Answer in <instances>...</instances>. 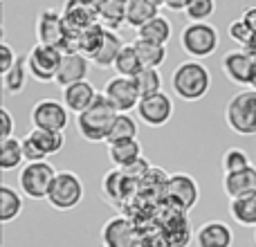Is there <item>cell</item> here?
Listing matches in <instances>:
<instances>
[{"label":"cell","mask_w":256,"mask_h":247,"mask_svg":"<svg viewBox=\"0 0 256 247\" xmlns=\"http://www.w3.org/2000/svg\"><path fill=\"white\" fill-rule=\"evenodd\" d=\"M209 88H212V72L204 63L196 61V58H186L176 66L171 74V90L180 102H200L207 97Z\"/></svg>","instance_id":"cell-1"},{"label":"cell","mask_w":256,"mask_h":247,"mask_svg":"<svg viewBox=\"0 0 256 247\" xmlns=\"http://www.w3.org/2000/svg\"><path fill=\"white\" fill-rule=\"evenodd\" d=\"M117 115H120L117 108L108 102L106 94L99 92L92 106H88L84 112L76 115V130L90 144H102V142L106 144V137L110 132Z\"/></svg>","instance_id":"cell-2"},{"label":"cell","mask_w":256,"mask_h":247,"mask_svg":"<svg viewBox=\"0 0 256 247\" xmlns=\"http://www.w3.org/2000/svg\"><path fill=\"white\" fill-rule=\"evenodd\" d=\"M34 32H36V40L43 45H52V48H61L63 52H74V38L76 34L70 32L66 18L61 12L56 9H43L36 16L34 22Z\"/></svg>","instance_id":"cell-3"},{"label":"cell","mask_w":256,"mask_h":247,"mask_svg":"<svg viewBox=\"0 0 256 247\" xmlns=\"http://www.w3.org/2000/svg\"><path fill=\"white\" fill-rule=\"evenodd\" d=\"M225 124L236 135H256V88L236 92L225 106Z\"/></svg>","instance_id":"cell-4"},{"label":"cell","mask_w":256,"mask_h":247,"mask_svg":"<svg viewBox=\"0 0 256 247\" xmlns=\"http://www.w3.org/2000/svg\"><path fill=\"white\" fill-rule=\"evenodd\" d=\"M220 45V36L218 30L209 20L204 22H186L180 32V48L189 58L202 61V58L212 56Z\"/></svg>","instance_id":"cell-5"},{"label":"cell","mask_w":256,"mask_h":247,"mask_svg":"<svg viewBox=\"0 0 256 247\" xmlns=\"http://www.w3.org/2000/svg\"><path fill=\"white\" fill-rule=\"evenodd\" d=\"M84 182L74 171H58L48 191V204L56 212H72L84 200Z\"/></svg>","instance_id":"cell-6"},{"label":"cell","mask_w":256,"mask_h":247,"mask_svg":"<svg viewBox=\"0 0 256 247\" xmlns=\"http://www.w3.org/2000/svg\"><path fill=\"white\" fill-rule=\"evenodd\" d=\"M56 173L58 171L48 162V160H40V162H25V166L20 168V176H18L20 194L30 200H45L54 178H56Z\"/></svg>","instance_id":"cell-7"},{"label":"cell","mask_w":256,"mask_h":247,"mask_svg":"<svg viewBox=\"0 0 256 247\" xmlns=\"http://www.w3.org/2000/svg\"><path fill=\"white\" fill-rule=\"evenodd\" d=\"M164 200L171 204L176 212L189 214L200 200V186L194 176L189 173H171L164 184Z\"/></svg>","instance_id":"cell-8"},{"label":"cell","mask_w":256,"mask_h":247,"mask_svg":"<svg viewBox=\"0 0 256 247\" xmlns=\"http://www.w3.org/2000/svg\"><path fill=\"white\" fill-rule=\"evenodd\" d=\"M63 50L61 48H52V45H43L36 43L34 48L27 52V70L30 76L38 84H52L56 79L58 66L63 61Z\"/></svg>","instance_id":"cell-9"},{"label":"cell","mask_w":256,"mask_h":247,"mask_svg":"<svg viewBox=\"0 0 256 247\" xmlns=\"http://www.w3.org/2000/svg\"><path fill=\"white\" fill-rule=\"evenodd\" d=\"M30 122H32V128L63 132L70 126V110L58 99H40V102H36L32 106Z\"/></svg>","instance_id":"cell-10"},{"label":"cell","mask_w":256,"mask_h":247,"mask_svg":"<svg viewBox=\"0 0 256 247\" xmlns=\"http://www.w3.org/2000/svg\"><path fill=\"white\" fill-rule=\"evenodd\" d=\"M135 112L140 122H144L148 128H162L173 120L176 106H173L171 94L162 90V92L150 94V97H142Z\"/></svg>","instance_id":"cell-11"},{"label":"cell","mask_w":256,"mask_h":247,"mask_svg":"<svg viewBox=\"0 0 256 247\" xmlns=\"http://www.w3.org/2000/svg\"><path fill=\"white\" fill-rule=\"evenodd\" d=\"M102 92L106 94L108 102L117 108V112L137 110V104H140V99H142L135 79H128V76H120V74L108 79Z\"/></svg>","instance_id":"cell-12"},{"label":"cell","mask_w":256,"mask_h":247,"mask_svg":"<svg viewBox=\"0 0 256 247\" xmlns=\"http://www.w3.org/2000/svg\"><path fill=\"white\" fill-rule=\"evenodd\" d=\"M222 74L236 86H252L256 72V58L245 50H232L220 61Z\"/></svg>","instance_id":"cell-13"},{"label":"cell","mask_w":256,"mask_h":247,"mask_svg":"<svg viewBox=\"0 0 256 247\" xmlns=\"http://www.w3.org/2000/svg\"><path fill=\"white\" fill-rule=\"evenodd\" d=\"M102 245L104 247H135L137 230L126 216H112L102 227Z\"/></svg>","instance_id":"cell-14"},{"label":"cell","mask_w":256,"mask_h":247,"mask_svg":"<svg viewBox=\"0 0 256 247\" xmlns=\"http://www.w3.org/2000/svg\"><path fill=\"white\" fill-rule=\"evenodd\" d=\"M90 68H92V61H90L86 54H81V52H66V54H63L61 66H58V72H56L54 84H56L58 88H66V86L86 81V79H88Z\"/></svg>","instance_id":"cell-15"},{"label":"cell","mask_w":256,"mask_h":247,"mask_svg":"<svg viewBox=\"0 0 256 247\" xmlns=\"http://www.w3.org/2000/svg\"><path fill=\"white\" fill-rule=\"evenodd\" d=\"M61 14L66 18L70 32H74V34H79V32L88 30V27L99 22V9H94L86 0H66Z\"/></svg>","instance_id":"cell-16"},{"label":"cell","mask_w":256,"mask_h":247,"mask_svg":"<svg viewBox=\"0 0 256 247\" xmlns=\"http://www.w3.org/2000/svg\"><path fill=\"white\" fill-rule=\"evenodd\" d=\"M196 245L198 247H232L234 245V230L225 220H207L196 230Z\"/></svg>","instance_id":"cell-17"},{"label":"cell","mask_w":256,"mask_h":247,"mask_svg":"<svg viewBox=\"0 0 256 247\" xmlns=\"http://www.w3.org/2000/svg\"><path fill=\"white\" fill-rule=\"evenodd\" d=\"M97 94H99V90L86 79V81H79V84H72V86L61 88V102L66 104L70 112L79 115V112H84L88 106H92Z\"/></svg>","instance_id":"cell-18"},{"label":"cell","mask_w":256,"mask_h":247,"mask_svg":"<svg viewBox=\"0 0 256 247\" xmlns=\"http://www.w3.org/2000/svg\"><path fill=\"white\" fill-rule=\"evenodd\" d=\"M132 182L135 178H130L124 168H112L104 176V182H102V191H104V198L110 200L112 204H120L126 200V196L132 191Z\"/></svg>","instance_id":"cell-19"},{"label":"cell","mask_w":256,"mask_h":247,"mask_svg":"<svg viewBox=\"0 0 256 247\" xmlns=\"http://www.w3.org/2000/svg\"><path fill=\"white\" fill-rule=\"evenodd\" d=\"M222 191H225V196L230 200L256 191V166L252 164V166L240 168V171L225 173V178H222Z\"/></svg>","instance_id":"cell-20"},{"label":"cell","mask_w":256,"mask_h":247,"mask_svg":"<svg viewBox=\"0 0 256 247\" xmlns=\"http://www.w3.org/2000/svg\"><path fill=\"white\" fill-rule=\"evenodd\" d=\"M155 16H160L158 0H128L126 2V25L135 32Z\"/></svg>","instance_id":"cell-21"},{"label":"cell","mask_w":256,"mask_h":247,"mask_svg":"<svg viewBox=\"0 0 256 247\" xmlns=\"http://www.w3.org/2000/svg\"><path fill=\"white\" fill-rule=\"evenodd\" d=\"M108 158H110L112 166L117 168H130L135 162H140L142 155V144L137 140H126L117 142V144L108 146Z\"/></svg>","instance_id":"cell-22"},{"label":"cell","mask_w":256,"mask_h":247,"mask_svg":"<svg viewBox=\"0 0 256 247\" xmlns=\"http://www.w3.org/2000/svg\"><path fill=\"white\" fill-rule=\"evenodd\" d=\"M27 140L36 146V150L43 155V160H48L50 155L61 153L63 146H66V135H63V132L40 130V128H32L30 135H27Z\"/></svg>","instance_id":"cell-23"},{"label":"cell","mask_w":256,"mask_h":247,"mask_svg":"<svg viewBox=\"0 0 256 247\" xmlns=\"http://www.w3.org/2000/svg\"><path fill=\"white\" fill-rule=\"evenodd\" d=\"M230 216L234 218L236 225L256 230V191L230 200Z\"/></svg>","instance_id":"cell-24"},{"label":"cell","mask_w":256,"mask_h":247,"mask_svg":"<svg viewBox=\"0 0 256 247\" xmlns=\"http://www.w3.org/2000/svg\"><path fill=\"white\" fill-rule=\"evenodd\" d=\"M173 36V25L166 16H155L150 18L146 25H142L137 30V38L142 40H150V43H160V45H166Z\"/></svg>","instance_id":"cell-25"},{"label":"cell","mask_w":256,"mask_h":247,"mask_svg":"<svg viewBox=\"0 0 256 247\" xmlns=\"http://www.w3.org/2000/svg\"><path fill=\"white\" fill-rule=\"evenodd\" d=\"M124 45H126V43L122 40V36L117 34V32L108 30V32H106V38H104L102 48H99V52L94 54L92 58H90V61H92V66H94V68H112Z\"/></svg>","instance_id":"cell-26"},{"label":"cell","mask_w":256,"mask_h":247,"mask_svg":"<svg viewBox=\"0 0 256 247\" xmlns=\"http://www.w3.org/2000/svg\"><path fill=\"white\" fill-rule=\"evenodd\" d=\"M106 32L108 30L102 25V22H97V25L79 32L76 38H74V52H81V54H86L88 58H92L94 54L99 52V48H102L104 38H106Z\"/></svg>","instance_id":"cell-27"},{"label":"cell","mask_w":256,"mask_h":247,"mask_svg":"<svg viewBox=\"0 0 256 247\" xmlns=\"http://www.w3.org/2000/svg\"><path fill=\"white\" fill-rule=\"evenodd\" d=\"M27 79H30V70H27V56H18L16 66L9 72L2 74V92L4 97H16L25 90Z\"/></svg>","instance_id":"cell-28"},{"label":"cell","mask_w":256,"mask_h":247,"mask_svg":"<svg viewBox=\"0 0 256 247\" xmlns=\"http://www.w3.org/2000/svg\"><path fill=\"white\" fill-rule=\"evenodd\" d=\"M22 214V196L9 184H0V222L9 225Z\"/></svg>","instance_id":"cell-29"},{"label":"cell","mask_w":256,"mask_h":247,"mask_svg":"<svg viewBox=\"0 0 256 247\" xmlns=\"http://www.w3.org/2000/svg\"><path fill=\"white\" fill-rule=\"evenodd\" d=\"M137 132H140V126H137L135 117L130 112H120L106 137V146L117 144V142H126V140H137Z\"/></svg>","instance_id":"cell-30"},{"label":"cell","mask_w":256,"mask_h":247,"mask_svg":"<svg viewBox=\"0 0 256 247\" xmlns=\"http://www.w3.org/2000/svg\"><path fill=\"white\" fill-rule=\"evenodd\" d=\"M25 162V153H22V140L18 137H7L0 140V168L4 173L18 168Z\"/></svg>","instance_id":"cell-31"},{"label":"cell","mask_w":256,"mask_h":247,"mask_svg":"<svg viewBox=\"0 0 256 247\" xmlns=\"http://www.w3.org/2000/svg\"><path fill=\"white\" fill-rule=\"evenodd\" d=\"M112 70H115L120 76H128V79H135V76L144 70L142 58H140V54H137L135 45L126 43L124 48H122V52H120V56H117L115 66H112Z\"/></svg>","instance_id":"cell-32"},{"label":"cell","mask_w":256,"mask_h":247,"mask_svg":"<svg viewBox=\"0 0 256 247\" xmlns=\"http://www.w3.org/2000/svg\"><path fill=\"white\" fill-rule=\"evenodd\" d=\"M132 45H135V50H137V54H140L142 66L144 68H162L164 61H166V56H168L166 45L150 43V40H142V38H135Z\"/></svg>","instance_id":"cell-33"},{"label":"cell","mask_w":256,"mask_h":247,"mask_svg":"<svg viewBox=\"0 0 256 247\" xmlns=\"http://www.w3.org/2000/svg\"><path fill=\"white\" fill-rule=\"evenodd\" d=\"M99 22L106 30H112V32H117L122 25H126V2H122V0H108L99 9Z\"/></svg>","instance_id":"cell-34"},{"label":"cell","mask_w":256,"mask_h":247,"mask_svg":"<svg viewBox=\"0 0 256 247\" xmlns=\"http://www.w3.org/2000/svg\"><path fill=\"white\" fill-rule=\"evenodd\" d=\"M135 84H137V90H140L142 97L158 94V92H162V88H164V79L158 68H144V70L135 76Z\"/></svg>","instance_id":"cell-35"},{"label":"cell","mask_w":256,"mask_h":247,"mask_svg":"<svg viewBox=\"0 0 256 247\" xmlns=\"http://www.w3.org/2000/svg\"><path fill=\"white\" fill-rule=\"evenodd\" d=\"M220 164H222V171L225 173H234V171H240V168L252 166V160H250L248 150L238 148V146H232V148H227L225 153H222Z\"/></svg>","instance_id":"cell-36"},{"label":"cell","mask_w":256,"mask_h":247,"mask_svg":"<svg viewBox=\"0 0 256 247\" xmlns=\"http://www.w3.org/2000/svg\"><path fill=\"white\" fill-rule=\"evenodd\" d=\"M184 14L189 22H204L216 14V0H189Z\"/></svg>","instance_id":"cell-37"},{"label":"cell","mask_w":256,"mask_h":247,"mask_svg":"<svg viewBox=\"0 0 256 247\" xmlns=\"http://www.w3.org/2000/svg\"><path fill=\"white\" fill-rule=\"evenodd\" d=\"M227 34H230V38L234 40V43H238V45H250V43L254 40L256 32L248 25V22L243 20V18H236V20L230 22V27H227Z\"/></svg>","instance_id":"cell-38"},{"label":"cell","mask_w":256,"mask_h":247,"mask_svg":"<svg viewBox=\"0 0 256 247\" xmlns=\"http://www.w3.org/2000/svg\"><path fill=\"white\" fill-rule=\"evenodd\" d=\"M18 61V54L14 52V48L9 43H0V74H4V72H9L14 66H16Z\"/></svg>","instance_id":"cell-39"},{"label":"cell","mask_w":256,"mask_h":247,"mask_svg":"<svg viewBox=\"0 0 256 247\" xmlns=\"http://www.w3.org/2000/svg\"><path fill=\"white\" fill-rule=\"evenodd\" d=\"M14 117L7 108H0V140H7V137H14Z\"/></svg>","instance_id":"cell-40"},{"label":"cell","mask_w":256,"mask_h":247,"mask_svg":"<svg viewBox=\"0 0 256 247\" xmlns=\"http://www.w3.org/2000/svg\"><path fill=\"white\" fill-rule=\"evenodd\" d=\"M22 153H25V162H40L43 160V155L36 150V146L27 137H22Z\"/></svg>","instance_id":"cell-41"},{"label":"cell","mask_w":256,"mask_h":247,"mask_svg":"<svg viewBox=\"0 0 256 247\" xmlns=\"http://www.w3.org/2000/svg\"><path fill=\"white\" fill-rule=\"evenodd\" d=\"M240 18H243L245 22H248L250 27L256 32V7H248V9H243V14H240Z\"/></svg>","instance_id":"cell-42"},{"label":"cell","mask_w":256,"mask_h":247,"mask_svg":"<svg viewBox=\"0 0 256 247\" xmlns=\"http://www.w3.org/2000/svg\"><path fill=\"white\" fill-rule=\"evenodd\" d=\"M164 7H168L171 12H184L186 4H189V0H162Z\"/></svg>","instance_id":"cell-43"},{"label":"cell","mask_w":256,"mask_h":247,"mask_svg":"<svg viewBox=\"0 0 256 247\" xmlns=\"http://www.w3.org/2000/svg\"><path fill=\"white\" fill-rule=\"evenodd\" d=\"M86 2H90V4H92V7H94V9H102L104 4L108 2V0H86Z\"/></svg>","instance_id":"cell-44"},{"label":"cell","mask_w":256,"mask_h":247,"mask_svg":"<svg viewBox=\"0 0 256 247\" xmlns=\"http://www.w3.org/2000/svg\"><path fill=\"white\" fill-rule=\"evenodd\" d=\"M252 88H256V72H254V81H252Z\"/></svg>","instance_id":"cell-45"},{"label":"cell","mask_w":256,"mask_h":247,"mask_svg":"<svg viewBox=\"0 0 256 247\" xmlns=\"http://www.w3.org/2000/svg\"><path fill=\"white\" fill-rule=\"evenodd\" d=\"M254 243H256V230H254Z\"/></svg>","instance_id":"cell-46"}]
</instances>
